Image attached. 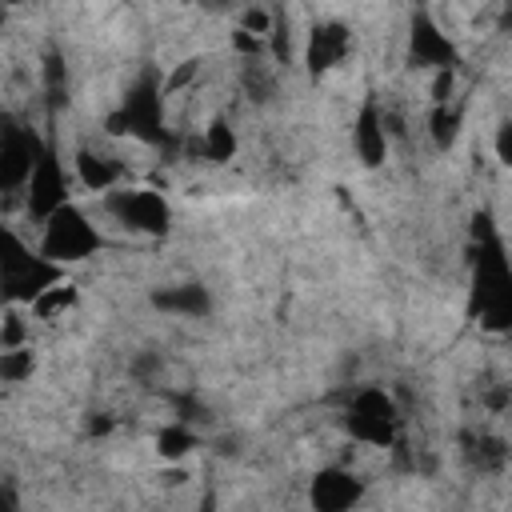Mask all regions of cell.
I'll use <instances>...</instances> for the list:
<instances>
[{
  "mask_svg": "<svg viewBox=\"0 0 512 512\" xmlns=\"http://www.w3.org/2000/svg\"><path fill=\"white\" fill-rule=\"evenodd\" d=\"M72 168H76V180H80L88 192H112V188L120 184V176H124V168H120L112 156L92 152V148H80V152L72 156Z\"/></svg>",
  "mask_w": 512,
  "mask_h": 512,
  "instance_id": "4fadbf2b",
  "label": "cell"
},
{
  "mask_svg": "<svg viewBox=\"0 0 512 512\" xmlns=\"http://www.w3.org/2000/svg\"><path fill=\"white\" fill-rule=\"evenodd\" d=\"M348 52H352V28L340 20H320L304 32V64L312 76L332 72L336 64H344Z\"/></svg>",
  "mask_w": 512,
  "mask_h": 512,
  "instance_id": "30bf717a",
  "label": "cell"
},
{
  "mask_svg": "<svg viewBox=\"0 0 512 512\" xmlns=\"http://www.w3.org/2000/svg\"><path fill=\"white\" fill-rule=\"evenodd\" d=\"M364 496V480L348 468H320L308 484V504L312 512H352Z\"/></svg>",
  "mask_w": 512,
  "mask_h": 512,
  "instance_id": "8fae6325",
  "label": "cell"
},
{
  "mask_svg": "<svg viewBox=\"0 0 512 512\" xmlns=\"http://www.w3.org/2000/svg\"><path fill=\"white\" fill-rule=\"evenodd\" d=\"M196 448V436L184 428V424H168V428H160V436H156V452L164 456V460H180L184 452H192Z\"/></svg>",
  "mask_w": 512,
  "mask_h": 512,
  "instance_id": "e0dca14e",
  "label": "cell"
},
{
  "mask_svg": "<svg viewBox=\"0 0 512 512\" xmlns=\"http://www.w3.org/2000/svg\"><path fill=\"white\" fill-rule=\"evenodd\" d=\"M428 136L436 148H452L460 136V108L456 104H432L428 112Z\"/></svg>",
  "mask_w": 512,
  "mask_h": 512,
  "instance_id": "2e32d148",
  "label": "cell"
},
{
  "mask_svg": "<svg viewBox=\"0 0 512 512\" xmlns=\"http://www.w3.org/2000/svg\"><path fill=\"white\" fill-rule=\"evenodd\" d=\"M24 204H28V212H32L40 224H44L52 212H60L64 204H72V200H68V172H64V164H60V156H56L52 148L40 156V164H36L28 188H24Z\"/></svg>",
  "mask_w": 512,
  "mask_h": 512,
  "instance_id": "9c48e42d",
  "label": "cell"
},
{
  "mask_svg": "<svg viewBox=\"0 0 512 512\" xmlns=\"http://www.w3.org/2000/svg\"><path fill=\"white\" fill-rule=\"evenodd\" d=\"M44 152H48V144L32 128L4 124V136H0V184H4V192H24Z\"/></svg>",
  "mask_w": 512,
  "mask_h": 512,
  "instance_id": "ba28073f",
  "label": "cell"
},
{
  "mask_svg": "<svg viewBox=\"0 0 512 512\" xmlns=\"http://www.w3.org/2000/svg\"><path fill=\"white\" fill-rule=\"evenodd\" d=\"M468 456H472V464H480V468H500L504 456H508V448H504L496 436H472V440H468Z\"/></svg>",
  "mask_w": 512,
  "mask_h": 512,
  "instance_id": "d6986e66",
  "label": "cell"
},
{
  "mask_svg": "<svg viewBox=\"0 0 512 512\" xmlns=\"http://www.w3.org/2000/svg\"><path fill=\"white\" fill-rule=\"evenodd\" d=\"M72 300H76V288L60 280V284H52V288H48V292H44V296L32 304V312H36L40 320H56L64 308H72Z\"/></svg>",
  "mask_w": 512,
  "mask_h": 512,
  "instance_id": "ac0fdd59",
  "label": "cell"
},
{
  "mask_svg": "<svg viewBox=\"0 0 512 512\" xmlns=\"http://www.w3.org/2000/svg\"><path fill=\"white\" fill-rule=\"evenodd\" d=\"M108 132L112 136H136L156 144L164 136V100H160V84L156 80H140L124 104L108 116Z\"/></svg>",
  "mask_w": 512,
  "mask_h": 512,
  "instance_id": "5b68a950",
  "label": "cell"
},
{
  "mask_svg": "<svg viewBox=\"0 0 512 512\" xmlns=\"http://www.w3.org/2000/svg\"><path fill=\"white\" fill-rule=\"evenodd\" d=\"M460 60L452 32L432 16V12H416L408 24V64L424 68V72H452Z\"/></svg>",
  "mask_w": 512,
  "mask_h": 512,
  "instance_id": "52a82bcc",
  "label": "cell"
},
{
  "mask_svg": "<svg viewBox=\"0 0 512 512\" xmlns=\"http://www.w3.org/2000/svg\"><path fill=\"white\" fill-rule=\"evenodd\" d=\"M4 276V296L8 304H36L52 284H60V264L44 260L40 252H32L28 244H20L16 236H8V252L0 264Z\"/></svg>",
  "mask_w": 512,
  "mask_h": 512,
  "instance_id": "3957f363",
  "label": "cell"
},
{
  "mask_svg": "<svg viewBox=\"0 0 512 512\" xmlns=\"http://www.w3.org/2000/svg\"><path fill=\"white\" fill-rule=\"evenodd\" d=\"M352 148H356V156L368 168L384 164V156H388V116L376 104H364L360 108V116L352 124Z\"/></svg>",
  "mask_w": 512,
  "mask_h": 512,
  "instance_id": "7c38bea8",
  "label": "cell"
},
{
  "mask_svg": "<svg viewBox=\"0 0 512 512\" xmlns=\"http://www.w3.org/2000/svg\"><path fill=\"white\" fill-rule=\"evenodd\" d=\"M200 152H204L208 160H216V164L232 160V156H236V128H232L224 116H212L208 128H204V136H200Z\"/></svg>",
  "mask_w": 512,
  "mask_h": 512,
  "instance_id": "9a60e30c",
  "label": "cell"
},
{
  "mask_svg": "<svg viewBox=\"0 0 512 512\" xmlns=\"http://www.w3.org/2000/svg\"><path fill=\"white\" fill-rule=\"evenodd\" d=\"M344 428L360 444L388 448L396 440L400 412H396V404H392V396L384 388H360V392H352V400L344 408Z\"/></svg>",
  "mask_w": 512,
  "mask_h": 512,
  "instance_id": "277c9868",
  "label": "cell"
},
{
  "mask_svg": "<svg viewBox=\"0 0 512 512\" xmlns=\"http://www.w3.org/2000/svg\"><path fill=\"white\" fill-rule=\"evenodd\" d=\"M0 372H4L8 384H20L24 376H32V352L28 348H8L0 356Z\"/></svg>",
  "mask_w": 512,
  "mask_h": 512,
  "instance_id": "ffe728a7",
  "label": "cell"
},
{
  "mask_svg": "<svg viewBox=\"0 0 512 512\" xmlns=\"http://www.w3.org/2000/svg\"><path fill=\"white\" fill-rule=\"evenodd\" d=\"M100 248V232L96 224L84 216V208L76 204H64L60 212H52L44 224H40V244L36 252L52 264H76V260H88L92 252Z\"/></svg>",
  "mask_w": 512,
  "mask_h": 512,
  "instance_id": "7a4b0ae2",
  "label": "cell"
},
{
  "mask_svg": "<svg viewBox=\"0 0 512 512\" xmlns=\"http://www.w3.org/2000/svg\"><path fill=\"white\" fill-rule=\"evenodd\" d=\"M492 148H496V160L512 168V124H500V128H496V140H492Z\"/></svg>",
  "mask_w": 512,
  "mask_h": 512,
  "instance_id": "44dd1931",
  "label": "cell"
},
{
  "mask_svg": "<svg viewBox=\"0 0 512 512\" xmlns=\"http://www.w3.org/2000/svg\"><path fill=\"white\" fill-rule=\"evenodd\" d=\"M152 304L160 312H172V316H208L212 312V296L204 284H176V288H160L152 292Z\"/></svg>",
  "mask_w": 512,
  "mask_h": 512,
  "instance_id": "5bb4252c",
  "label": "cell"
},
{
  "mask_svg": "<svg viewBox=\"0 0 512 512\" xmlns=\"http://www.w3.org/2000/svg\"><path fill=\"white\" fill-rule=\"evenodd\" d=\"M108 212L116 216V224H124L128 232H144V236H164L172 224V208L160 192L152 188H116L108 192Z\"/></svg>",
  "mask_w": 512,
  "mask_h": 512,
  "instance_id": "8992f818",
  "label": "cell"
},
{
  "mask_svg": "<svg viewBox=\"0 0 512 512\" xmlns=\"http://www.w3.org/2000/svg\"><path fill=\"white\" fill-rule=\"evenodd\" d=\"M472 316L492 332L512 328V260L492 232L472 252Z\"/></svg>",
  "mask_w": 512,
  "mask_h": 512,
  "instance_id": "6da1fadb",
  "label": "cell"
}]
</instances>
